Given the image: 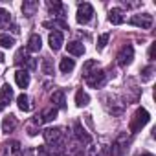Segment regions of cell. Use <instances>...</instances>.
Returning <instances> with one entry per match:
<instances>
[{"label":"cell","mask_w":156,"mask_h":156,"mask_svg":"<svg viewBox=\"0 0 156 156\" xmlns=\"http://www.w3.org/2000/svg\"><path fill=\"white\" fill-rule=\"evenodd\" d=\"M44 140L46 143L50 145L51 152L50 154H57L61 156L64 152V147H66V134L62 129H46L44 130Z\"/></svg>","instance_id":"cell-1"},{"label":"cell","mask_w":156,"mask_h":156,"mask_svg":"<svg viewBox=\"0 0 156 156\" xmlns=\"http://www.w3.org/2000/svg\"><path fill=\"white\" fill-rule=\"evenodd\" d=\"M149 119H151V116H149V112L145 110V108H138L136 112H134V116H132V119H130V132L134 134V132H138V130H141L147 123H149Z\"/></svg>","instance_id":"cell-2"},{"label":"cell","mask_w":156,"mask_h":156,"mask_svg":"<svg viewBox=\"0 0 156 156\" xmlns=\"http://www.w3.org/2000/svg\"><path fill=\"white\" fill-rule=\"evenodd\" d=\"M92 17H94V8L88 2H83V4L77 6V17L75 19L79 24H88L92 20Z\"/></svg>","instance_id":"cell-3"},{"label":"cell","mask_w":156,"mask_h":156,"mask_svg":"<svg viewBox=\"0 0 156 156\" xmlns=\"http://www.w3.org/2000/svg\"><path fill=\"white\" fill-rule=\"evenodd\" d=\"M85 79H87V85L90 88H101L107 81V73L103 70H96V72H90Z\"/></svg>","instance_id":"cell-4"},{"label":"cell","mask_w":156,"mask_h":156,"mask_svg":"<svg viewBox=\"0 0 156 156\" xmlns=\"http://www.w3.org/2000/svg\"><path fill=\"white\" fill-rule=\"evenodd\" d=\"M118 64L121 66V68H125V66H129L130 62H132V59H134V48L130 46V44H127V46H123L121 50H119V53H118Z\"/></svg>","instance_id":"cell-5"},{"label":"cell","mask_w":156,"mask_h":156,"mask_svg":"<svg viewBox=\"0 0 156 156\" xmlns=\"http://www.w3.org/2000/svg\"><path fill=\"white\" fill-rule=\"evenodd\" d=\"M15 64H20V66H26L28 70H33L35 66H37V62H35V59H31L30 55H28V50H19L17 51V55H15Z\"/></svg>","instance_id":"cell-6"},{"label":"cell","mask_w":156,"mask_h":156,"mask_svg":"<svg viewBox=\"0 0 156 156\" xmlns=\"http://www.w3.org/2000/svg\"><path fill=\"white\" fill-rule=\"evenodd\" d=\"M132 26H138V28H141V30H149L151 26H152V15H149V13H143V15H134V17H130V20H129Z\"/></svg>","instance_id":"cell-7"},{"label":"cell","mask_w":156,"mask_h":156,"mask_svg":"<svg viewBox=\"0 0 156 156\" xmlns=\"http://www.w3.org/2000/svg\"><path fill=\"white\" fill-rule=\"evenodd\" d=\"M11 99H13V88L6 83V85H2V88H0V112L11 103Z\"/></svg>","instance_id":"cell-8"},{"label":"cell","mask_w":156,"mask_h":156,"mask_svg":"<svg viewBox=\"0 0 156 156\" xmlns=\"http://www.w3.org/2000/svg\"><path fill=\"white\" fill-rule=\"evenodd\" d=\"M48 44H50V48L53 50V51H59L61 48H62V44H64V35H62V31H51L50 33V37H48Z\"/></svg>","instance_id":"cell-9"},{"label":"cell","mask_w":156,"mask_h":156,"mask_svg":"<svg viewBox=\"0 0 156 156\" xmlns=\"http://www.w3.org/2000/svg\"><path fill=\"white\" fill-rule=\"evenodd\" d=\"M57 118V108H53V107H50V108H44L39 116H35V119H33V123H37V125H41V123H48V121H53Z\"/></svg>","instance_id":"cell-10"},{"label":"cell","mask_w":156,"mask_h":156,"mask_svg":"<svg viewBox=\"0 0 156 156\" xmlns=\"http://www.w3.org/2000/svg\"><path fill=\"white\" fill-rule=\"evenodd\" d=\"M73 134H75V140L79 141L81 145H90V143H92L90 134H87V130L81 127V123H75V125H73Z\"/></svg>","instance_id":"cell-11"},{"label":"cell","mask_w":156,"mask_h":156,"mask_svg":"<svg viewBox=\"0 0 156 156\" xmlns=\"http://www.w3.org/2000/svg\"><path fill=\"white\" fill-rule=\"evenodd\" d=\"M2 156H19V152H20V143L19 141H15V140H11V141H6L4 145H2Z\"/></svg>","instance_id":"cell-12"},{"label":"cell","mask_w":156,"mask_h":156,"mask_svg":"<svg viewBox=\"0 0 156 156\" xmlns=\"http://www.w3.org/2000/svg\"><path fill=\"white\" fill-rule=\"evenodd\" d=\"M123 20H125V17H123V9H119V8H112V9L108 11V22H110V24L118 26V24H123Z\"/></svg>","instance_id":"cell-13"},{"label":"cell","mask_w":156,"mask_h":156,"mask_svg":"<svg viewBox=\"0 0 156 156\" xmlns=\"http://www.w3.org/2000/svg\"><path fill=\"white\" fill-rule=\"evenodd\" d=\"M17 125H19L17 118H15L13 114H9V116H6V118H4V121H2V132L9 134V132H13V130L17 129Z\"/></svg>","instance_id":"cell-14"},{"label":"cell","mask_w":156,"mask_h":156,"mask_svg":"<svg viewBox=\"0 0 156 156\" xmlns=\"http://www.w3.org/2000/svg\"><path fill=\"white\" fill-rule=\"evenodd\" d=\"M66 50H68L70 55H75V57H81V55L85 53V46H83V42H77V41L68 42V44H66Z\"/></svg>","instance_id":"cell-15"},{"label":"cell","mask_w":156,"mask_h":156,"mask_svg":"<svg viewBox=\"0 0 156 156\" xmlns=\"http://www.w3.org/2000/svg\"><path fill=\"white\" fill-rule=\"evenodd\" d=\"M15 81H17V85L20 88H28V85H30V73L26 70H17L15 72Z\"/></svg>","instance_id":"cell-16"},{"label":"cell","mask_w":156,"mask_h":156,"mask_svg":"<svg viewBox=\"0 0 156 156\" xmlns=\"http://www.w3.org/2000/svg\"><path fill=\"white\" fill-rule=\"evenodd\" d=\"M37 9H39V2H37V0H26V2L22 4V13L26 17H33L37 13Z\"/></svg>","instance_id":"cell-17"},{"label":"cell","mask_w":156,"mask_h":156,"mask_svg":"<svg viewBox=\"0 0 156 156\" xmlns=\"http://www.w3.org/2000/svg\"><path fill=\"white\" fill-rule=\"evenodd\" d=\"M51 103H53V108H64V107H66L64 92H62V90H55V92L51 94Z\"/></svg>","instance_id":"cell-18"},{"label":"cell","mask_w":156,"mask_h":156,"mask_svg":"<svg viewBox=\"0 0 156 156\" xmlns=\"http://www.w3.org/2000/svg\"><path fill=\"white\" fill-rule=\"evenodd\" d=\"M41 48H42V41H41V37L37 35V33H33L31 37H30V41H28V51H41Z\"/></svg>","instance_id":"cell-19"},{"label":"cell","mask_w":156,"mask_h":156,"mask_svg":"<svg viewBox=\"0 0 156 156\" xmlns=\"http://www.w3.org/2000/svg\"><path fill=\"white\" fill-rule=\"evenodd\" d=\"M48 8H50V13L57 15V17H64V13H66V8L61 2H48Z\"/></svg>","instance_id":"cell-20"},{"label":"cell","mask_w":156,"mask_h":156,"mask_svg":"<svg viewBox=\"0 0 156 156\" xmlns=\"http://www.w3.org/2000/svg\"><path fill=\"white\" fill-rule=\"evenodd\" d=\"M75 68V61L73 59H68V57H64V59H61V64H59V70L62 72V73H70L72 70Z\"/></svg>","instance_id":"cell-21"},{"label":"cell","mask_w":156,"mask_h":156,"mask_svg":"<svg viewBox=\"0 0 156 156\" xmlns=\"http://www.w3.org/2000/svg\"><path fill=\"white\" fill-rule=\"evenodd\" d=\"M17 105H19V108H20L22 112H30V110H31V103H30V98H28L26 94H20V96L17 98Z\"/></svg>","instance_id":"cell-22"},{"label":"cell","mask_w":156,"mask_h":156,"mask_svg":"<svg viewBox=\"0 0 156 156\" xmlns=\"http://www.w3.org/2000/svg\"><path fill=\"white\" fill-rule=\"evenodd\" d=\"M88 103H90L88 94H87L85 90H77V94H75V105H77V107H87Z\"/></svg>","instance_id":"cell-23"},{"label":"cell","mask_w":156,"mask_h":156,"mask_svg":"<svg viewBox=\"0 0 156 156\" xmlns=\"http://www.w3.org/2000/svg\"><path fill=\"white\" fill-rule=\"evenodd\" d=\"M9 22H11V15H9V11H6L4 8H0V30L8 28Z\"/></svg>","instance_id":"cell-24"},{"label":"cell","mask_w":156,"mask_h":156,"mask_svg":"<svg viewBox=\"0 0 156 156\" xmlns=\"http://www.w3.org/2000/svg\"><path fill=\"white\" fill-rule=\"evenodd\" d=\"M41 70H42V73H46V75H51V73H53V64H51V59H50V57H44V59H42Z\"/></svg>","instance_id":"cell-25"},{"label":"cell","mask_w":156,"mask_h":156,"mask_svg":"<svg viewBox=\"0 0 156 156\" xmlns=\"http://www.w3.org/2000/svg\"><path fill=\"white\" fill-rule=\"evenodd\" d=\"M0 46H2V48H13L15 46V39L6 35V33H2V35H0Z\"/></svg>","instance_id":"cell-26"},{"label":"cell","mask_w":156,"mask_h":156,"mask_svg":"<svg viewBox=\"0 0 156 156\" xmlns=\"http://www.w3.org/2000/svg\"><path fill=\"white\" fill-rule=\"evenodd\" d=\"M94 66H98V62L94 61V59H88L85 64H83V77H87L88 73H90V70L94 68Z\"/></svg>","instance_id":"cell-27"},{"label":"cell","mask_w":156,"mask_h":156,"mask_svg":"<svg viewBox=\"0 0 156 156\" xmlns=\"http://www.w3.org/2000/svg\"><path fill=\"white\" fill-rule=\"evenodd\" d=\"M108 39H110V35H108V33H103V35H101V37L98 39V50H103V48L107 46Z\"/></svg>","instance_id":"cell-28"},{"label":"cell","mask_w":156,"mask_h":156,"mask_svg":"<svg viewBox=\"0 0 156 156\" xmlns=\"http://www.w3.org/2000/svg\"><path fill=\"white\" fill-rule=\"evenodd\" d=\"M152 72H154V68L152 66H147V68H143V75H141V81H149L151 77H152Z\"/></svg>","instance_id":"cell-29"},{"label":"cell","mask_w":156,"mask_h":156,"mask_svg":"<svg viewBox=\"0 0 156 156\" xmlns=\"http://www.w3.org/2000/svg\"><path fill=\"white\" fill-rule=\"evenodd\" d=\"M37 156H51V154H50L48 147H39V151H37Z\"/></svg>","instance_id":"cell-30"},{"label":"cell","mask_w":156,"mask_h":156,"mask_svg":"<svg viewBox=\"0 0 156 156\" xmlns=\"http://www.w3.org/2000/svg\"><path fill=\"white\" fill-rule=\"evenodd\" d=\"M154 50H156V42H152L151 48H149V59L151 61H154Z\"/></svg>","instance_id":"cell-31"},{"label":"cell","mask_w":156,"mask_h":156,"mask_svg":"<svg viewBox=\"0 0 156 156\" xmlns=\"http://www.w3.org/2000/svg\"><path fill=\"white\" fill-rule=\"evenodd\" d=\"M28 134H30V136H35V134H37V129H35V127H28Z\"/></svg>","instance_id":"cell-32"},{"label":"cell","mask_w":156,"mask_h":156,"mask_svg":"<svg viewBox=\"0 0 156 156\" xmlns=\"http://www.w3.org/2000/svg\"><path fill=\"white\" fill-rule=\"evenodd\" d=\"M141 156H152V154H149V152H147V154H141Z\"/></svg>","instance_id":"cell-33"}]
</instances>
